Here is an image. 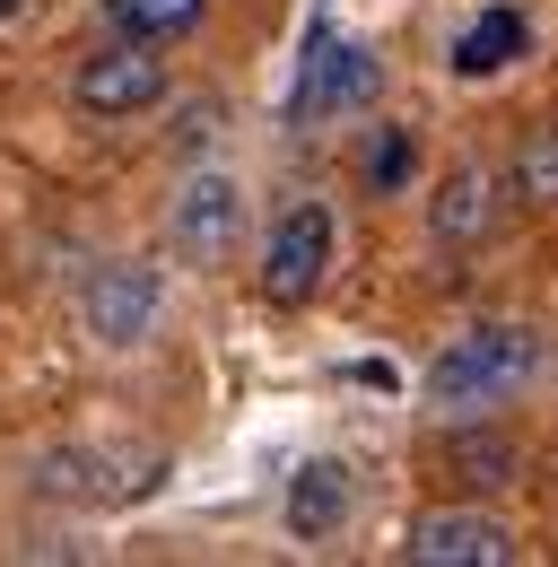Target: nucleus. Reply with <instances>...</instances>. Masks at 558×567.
<instances>
[{"label": "nucleus", "mask_w": 558, "mask_h": 567, "mask_svg": "<svg viewBox=\"0 0 558 567\" xmlns=\"http://www.w3.org/2000/svg\"><path fill=\"white\" fill-rule=\"evenodd\" d=\"M533 332H515V323H480V332H463L454 350L427 367V402H445V411H472V402H497V393H515L524 375H533Z\"/></svg>", "instance_id": "obj_2"}, {"label": "nucleus", "mask_w": 558, "mask_h": 567, "mask_svg": "<svg viewBox=\"0 0 558 567\" xmlns=\"http://www.w3.org/2000/svg\"><path fill=\"white\" fill-rule=\"evenodd\" d=\"M0 9H18V0H0Z\"/></svg>", "instance_id": "obj_14"}, {"label": "nucleus", "mask_w": 558, "mask_h": 567, "mask_svg": "<svg viewBox=\"0 0 558 567\" xmlns=\"http://www.w3.org/2000/svg\"><path fill=\"white\" fill-rule=\"evenodd\" d=\"M166 245L184 262H202V271H227L236 245H245V184L236 175H193L175 193V210H166Z\"/></svg>", "instance_id": "obj_3"}, {"label": "nucleus", "mask_w": 558, "mask_h": 567, "mask_svg": "<svg viewBox=\"0 0 558 567\" xmlns=\"http://www.w3.org/2000/svg\"><path fill=\"white\" fill-rule=\"evenodd\" d=\"M524 53H533V18H524L515 0H488L480 18L454 35V71L463 79H497V71H515Z\"/></svg>", "instance_id": "obj_8"}, {"label": "nucleus", "mask_w": 558, "mask_h": 567, "mask_svg": "<svg viewBox=\"0 0 558 567\" xmlns=\"http://www.w3.org/2000/svg\"><path fill=\"white\" fill-rule=\"evenodd\" d=\"M402 559L411 567H506L515 559V533L497 515H418Z\"/></svg>", "instance_id": "obj_7"}, {"label": "nucleus", "mask_w": 558, "mask_h": 567, "mask_svg": "<svg viewBox=\"0 0 558 567\" xmlns=\"http://www.w3.org/2000/svg\"><path fill=\"white\" fill-rule=\"evenodd\" d=\"M209 18V0H105V27L114 35H132V44H184L193 27Z\"/></svg>", "instance_id": "obj_10"}, {"label": "nucleus", "mask_w": 558, "mask_h": 567, "mask_svg": "<svg viewBox=\"0 0 558 567\" xmlns=\"http://www.w3.org/2000/svg\"><path fill=\"white\" fill-rule=\"evenodd\" d=\"M411 132H384V141L366 148V184H375V193H402V184H411Z\"/></svg>", "instance_id": "obj_13"}, {"label": "nucleus", "mask_w": 558, "mask_h": 567, "mask_svg": "<svg viewBox=\"0 0 558 567\" xmlns=\"http://www.w3.org/2000/svg\"><path fill=\"white\" fill-rule=\"evenodd\" d=\"M515 193H524L533 210H558V132H541V141L515 157Z\"/></svg>", "instance_id": "obj_11"}, {"label": "nucleus", "mask_w": 558, "mask_h": 567, "mask_svg": "<svg viewBox=\"0 0 558 567\" xmlns=\"http://www.w3.org/2000/svg\"><path fill=\"white\" fill-rule=\"evenodd\" d=\"M349 524V472L323 454V463H306L297 481H288V533L297 542H332Z\"/></svg>", "instance_id": "obj_9"}, {"label": "nucleus", "mask_w": 558, "mask_h": 567, "mask_svg": "<svg viewBox=\"0 0 558 567\" xmlns=\"http://www.w3.org/2000/svg\"><path fill=\"white\" fill-rule=\"evenodd\" d=\"M480 218H488V184L480 175H454V193L436 202V236H480Z\"/></svg>", "instance_id": "obj_12"}, {"label": "nucleus", "mask_w": 558, "mask_h": 567, "mask_svg": "<svg viewBox=\"0 0 558 567\" xmlns=\"http://www.w3.org/2000/svg\"><path fill=\"white\" fill-rule=\"evenodd\" d=\"M70 96L96 114V123H123V114H148L157 96H166V62H157V44H132V35H114L105 53H87L79 79H70Z\"/></svg>", "instance_id": "obj_5"}, {"label": "nucleus", "mask_w": 558, "mask_h": 567, "mask_svg": "<svg viewBox=\"0 0 558 567\" xmlns=\"http://www.w3.org/2000/svg\"><path fill=\"white\" fill-rule=\"evenodd\" d=\"M375 87H384L375 44H358L349 27L314 18V27H306V53H297V87H288V123L306 132V123L358 114V105H375Z\"/></svg>", "instance_id": "obj_1"}, {"label": "nucleus", "mask_w": 558, "mask_h": 567, "mask_svg": "<svg viewBox=\"0 0 558 567\" xmlns=\"http://www.w3.org/2000/svg\"><path fill=\"white\" fill-rule=\"evenodd\" d=\"M323 271H332V210H323V202L279 210L271 254H262V297H271V306H306V297L323 288Z\"/></svg>", "instance_id": "obj_6"}, {"label": "nucleus", "mask_w": 558, "mask_h": 567, "mask_svg": "<svg viewBox=\"0 0 558 567\" xmlns=\"http://www.w3.org/2000/svg\"><path fill=\"white\" fill-rule=\"evenodd\" d=\"M157 315H166V280L148 271V262H105L87 297H79V323H87V341H105V350H140L148 332H157Z\"/></svg>", "instance_id": "obj_4"}]
</instances>
